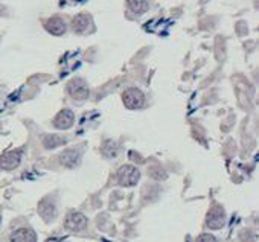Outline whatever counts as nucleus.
I'll use <instances>...</instances> for the list:
<instances>
[{"label":"nucleus","instance_id":"obj_1","mask_svg":"<svg viewBox=\"0 0 259 242\" xmlns=\"http://www.w3.org/2000/svg\"><path fill=\"white\" fill-rule=\"evenodd\" d=\"M141 178V172L136 166L125 165L117 171V181L120 186H135Z\"/></svg>","mask_w":259,"mask_h":242},{"label":"nucleus","instance_id":"obj_2","mask_svg":"<svg viewBox=\"0 0 259 242\" xmlns=\"http://www.w3.org/2000/svg\"><path fill=\"white\" fill-rule=\"evenodd\" d=\"M122 101L125 104L126 108L130 110H136V108H142L145 104V96L139 88H128L123 91L122 94Z\"/></svg>","mask_w":259,"mask_h":242},{"label":"nucleus","instance_id":"obj_3","mask_svg":"<svg viewBox=\"0 0 259 242\" xmlns=\"http://www.w3.org/2000/svg\"><path fill=\"white\" fill-rule=\"evenodd\" d=\"M206 224H207V227H209V228H213V230L221 228V227L226 224V215H224L223 207H220V206H213V207L209 210V213H207Z\"/></svg>","mask_w":259,"mask_h":242},{"label":"nucleus","instance_id":"obj_4","mask_svg":"<svg viewBox=\"0 0 259 242\" xmlns=\"http://www.w3.org/2000/svg\"><path fill=\"white\" fill-rule=\"evenodd\" d=\"M66 228L67 230H72V231H79V230H84L85 225H87V218L79 213V212H70L66 218V222H64Z\"/></svg>","mask_w":259,"mask_h":242},{"label":"nucleus","instance_id":"obj_5","mask_svg":"<svg viewBox=\"0 0 259 242\" xmlns=\"http://www.w3.org/2000/svg\"><path fill=\"white\" fill-rule=\"evenodd\" d=\"M20 160H22L20 151H8L0 157V168L7 169V171L16 169L20 165Z\"/></svg>","mask_w":259,"mask_h":242},{"label":"nucleus","instance_id":"obj_6","mask_svg":"<svg viewBox=\"0 0 259 242\" xmlns=\"http://www.w3.org/2000/svg\"><path fill=\"white\" fill-rule=\"evenodd\" d=\"M67 90L70 93L72 98L75 99H85L89 96V87L82 79H73L69 82Z\"/></svg>","mask_w":259,"mask_h":242},{"label":"nucleus","instance_id":"obj_7","mask_svg":"<svg viewBox=\"0 0 259 242\" xmlns=\"http://www.w3.org/2000/svg\"><path fill=\"white\" fill-rule=\"evenodd\" d=\"M73 120H75L73 113H72L70 110H63V111H60L58 116L55 117L54 124H55V127L60 128V130H67V128L72 127Z\"/></svg>","mask_w":259,"mask_h":242},{"label":"nucleus","instance_id":"obj_8","mask_svg":"<svg viewBox=\"0 0 259 242\" xmlns=\"http://www.w3.org/2000/svg\"><path fill=\"white\" fill-rule=\"evenodd\" d=\"M11 242H37V234L31 228H19L11 234Z\"/></svg>","mask_w":259,"mask_h":242},{"label":"nucleus","instance_id":"obj_9","mask_svg":"<svg viewBox=\"0 0 259 242\" xmlns=\"http://www.w3.org/2000/svg\"><path fill=\"white\" fill-rule=\"evenodd\" d=\"M72 26H73V31H76L78 34H84L92 28V19L87 14H79L73 19Z\"/></svg>","mask_w":259,"mask_h":242},{"label":"nucleus","instance_id":"obj_10","mask_svg":"<svg viewBox=\"0 0 259 242\" xmlns=\"http://www.w3.org/2000/svg\"><path fill=\"white\" fill-rule=\"evenodd\" d=\"M45 26H46V29H48L51 34H54V35H61V34L66 32V23H64V20L60 19V17H52V19H49V20L45 23Z\"/></svg>","mask_w":259,"mask_h":242},{"label":"nucleus","instance_id":"obj_11","mask_svg":"<svg viewBox=\"0 0 259 242\" xmlns=\"http://www.w3.org/2000/svg\"><path fill=\"white\" fill-rule=\"evenodd\" d=\"M126 4L133 13L136 14H144L145 11H148V0H126Z\"/></svg>","mask_w":259,"mask_h":242},{"label":"nucleus","instance_id":"obj_12","mask_svg":"<svg viewBox=\"0 0 259 242\" xmlns=\"http://www.w3.org/2000/svg\"><path fill=\"white\" fill-rule=\"evenodd\" d=\"M64 142L66 140L63 137H60V136H45V140H43L46 148H55V147L63 145Z\"/></svg>","mask_w":259,"mask_h":242},{"label":"nucleus","instance_id":"obj_13","mask_svg":"<svg viewBox=\"0 0 259 242\" xmlns=\"http://www.w3.org/2000/svg\"><path fill=\"white\" fill-rule=\"evenodd\" d=\"M73 153H75V151H66L64 156H61V162H63L66 166H73V165L78 163V159L75 157Z\"/></svg>","mask_w":259,"mask_h":242},{"label":"nucleus","instance_id":"obj_14","mask_svg":"<svg viewBox=\"0 0 259 242\" xmlns=\"http://www.w3.org/2000/svg\"><path fill=\"white\" fill-rule=\"evenodd\" d=\"M195 242H217V239H215V236H212L209 233H203L197 237Z\"/></svg>","mask_w":259,"mask_h":242}]
</instances>
